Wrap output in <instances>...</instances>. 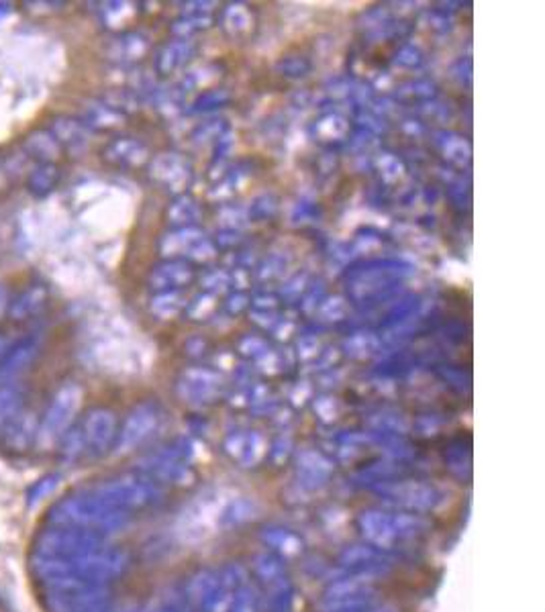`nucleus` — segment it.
<instances>
[{
  "label": "nucleus",
  "instance_id": "1",
  "mask_svg": "<svg viewBox=\"0 0 545 612\" xmlns=\"http://www.w3.org/2000/svg\"><path fill=\"white\" fill-rule=\"evenodd\" d=\"M49 521L56 527L80 529L90 533H113L127 525L129 513L119 510L94 494L70 496L49 510Z\"/></svg>",
  "mask_w": 545,
  "mask_h": 612
},
{
  "label": "nucleus",
  "instance_id": "2",
  "mask_svg": "<svg viewBox=\"0 0 545 612\" xmlns=\"http://www.w3.org/2000/svg\"><path fill=\"white\" fill-rule=\"evenodd\" d=\"M92 494L119 510H125V513L156 504L162 498L160 486L143 476H123L117 480H109L101 486H96Z\"/></svg>",
  "mask_w": 545,
  "mask_h": 612
},
{
  "label": "nucleus",
  "instance_id": "3",
  "mask_svg": "<svg viewBox=\"0 0 545 612\" xmlns=\"http://www.w3.org/2000/svg\"><path fill=\"white\" fill-rule=\"evenodd\" d=\"M105 547V539L98 533L68 529V527H54L43 531L37 537V549L45 555H58V557H78L96 549Z\"/></svg>",
  "mask_w": 545,
  "mask_h": 612
},
{
  "label": "nucleus",
  "instance_id": "4",
  "mask_svg": "<svg viewBox=\"0 0 545 612\" xmlns=\"http://www.w3.org/2000/svg\"><path fill=\"white\" fill-rule=\"evenodd\" d=\"M378 492L390 504L401 506L409 513H429L445 500L435 486L423 482H384L378 486Z\"/></svg>",
  "mask_w": 545,
  "mask_h": 612
},
{
  "label": "nucleus",
  "instance_id": "5",
  "mask_svg": "<svg viewBox=\"0 0 545 612\" xmlns=\"http://www.w3.org/2000/svg\"><path fill=\"white\" fill-rule=\"evenodd\" d=\"M74 572L90 582L105 584L111 578L121 576L129 566V555L121 549H96L78 557H72Z\"/></svg>",
  "mask_w": 545,
  "mask_h": 612
},
{
  "label": "nucleus",
  "instance_id": "6",
  "mask_svg": "<svg viewBox=\"0 0 545 612\" xmlns=\"http://www.w3.org/2000/svg\"><path fill=\"white\" fill-rule=\"evenodd\" d=\"M139 472L143 474V478L156 484H186V480H190L186 451H180L178 447L141 459Z\"/></svg>",
  "mask_w": 545,
  "mask_h": 612
},
{
  "label": "nucleus",
  "instance_id": "7",
  "mask_svg": "<svg viewBox=\"0 0 545 612\" xmlns=\"http://www.w3.org/2000/svg\"><path fill=\"white\" fill-rule=\"evenodd\" d=\"M339 564L343 570L350 574L366 576V578H378L384 576L392 568V559L386 551L370 545V543H356L345 547L339 553Z\"/></svg>",
  "mask_w": 545,
  "mask_h": 612
},
{
  "label": "nucleus",
  "instance_id": "8",
  "mask_svg": "<svg viewBox=\"0 0 545 612\" xmlns=\"http://www.w3.org/2000/svg\"><path fill=\"white\" fill-rule=\"evenodd\" d=\"M358 527L366 541L382 551L392 549L396 543H401L399 525H396V513H388L382 508H368L358 517Z\"/></svg>",
  "mask_w": 545,
  "mask_h": 612
},
{
  "label": "nucleus",
  "instance_id": "9",
  "mask_svg": "<svg viewBox=\"0 0 545 612\" xmlns=\"http://www.w3.org/2000/svg\"><path fill=\"white\" fill-rule=\"evenodd\" d=\"M158 411L154 406H139L137 411H133L129 415V419L125 421L119 439H117V451L125 453L135 449L139 443H143L147 437H150L156 427H158Z\"/></svg>",
  "mask_w": 545,
  "mask_h": 612
},
{
  "label": "nucleus",
  "instance_id": "10",
  "mask_svg": "<svg viewBox=\"0 0 545 612\" xmlns=\"http://www.w3.org/2000/svg\"><path fill=\"white\" fill-rule=\"evenodd\" d=\"M227 453L243 468H256L268 453V445L258 431H237L225 439Z\"/></svg>",
  "mask_w": 545,
  "mask_h": 612
},
{
  "label": "nucleus",
  "instance_id": "11",
  "mask_svg": "<svg viewBox=\"0 0 545 612\" xmlns=\"http://www.w3.org/2000/svg\"><path fill=\"white\" fill-rule=\"evenodd\" d=\"M78 402H80V390L78 388H68L56 398L52 411L47 413L45 425L41 429L43 439H54L68 427V423L72 421V417L76 413Z\"/></svg>",
  "mask_w": 545,
  "mask_h": 612
},
{
  "label": "nucleus",
  "instance_id": "12",
  "mask_svg": "<svg viewBox=\"0 0 545 612\" xmlns=\"http://www.w3.org/2000/svg\"><path fill=\"white\" fill-rule=\"evenodd\" d=\"M115 429H117V423H115L113 413H109V411H94V413L88 415V419L84 423V429H82L84 443L92 451L103 453L113 443Z\"/></svg>",
  "mask_w": 545,
  "mask_h": 612
},
{
  "label": "nucleus",
  "instance_id": "13",
  "mask_svg": "<svg viewBox=\"0 0 545 612\" xmlns=\"http://www.w3.org/2000/svg\"><path fill=\"white\" fill-rule=\"evenodd\" d=\"M296 466H299L301 484L307 488L323 486L333 472V464L329 462V459L323 453L313 451V449L299 453V457H296Z\"/></svg>",
  "mask_w": 545,
  "mask_h": 612
},
{
  "label": "nucleus",
  "instance_id": "14",
  "mask_svg": "<svg viewBox=\"0 0 545 612\" xmlns=\"http://www.w3.org/2000/svg\"><path fill=\"white\" fill-rule=\"evenodd\" d=\"M219 386V378L211 372H188L180 384V394L188 402H209Z\"/></svg>",
  "mask_w": 545,
  "mask_h": 612
},
{
  "label": "nucleus",
  "instance_id": "15",
  "mask_svg": "<svg viewBox=\"0 0 545 612\" xmlns=\"http://www.w3.org/2000/svg\"><path fill=\"white\" fill-rule=\"evenodd\" d=\"M217 584H219L217 572H213V570H203V572H196V574L188 580V584H186V588H184L182 594H184L188 606H192V608H196V610H201V608L205 606V602L209 600V596L215 592Z\"/></svg>",
  "mask_w": 545,
  "mask_h": 612
},
{
  "label": "nucleus",
  "instance_id": "16",
  "mask_svg": "<svg viewBox=\"0 0 545 612\" xmlns=\"http://www.w3.org/2000/svg\"><path fill=\"white\" fill-rule=\"evenodd\" d=\"M262 543L284 557H294L303 551V539L284 527H266L262 531Z\"/></svg>",
  "mask_w": 545,
  "mask_h": 612
},
{
  "label": "nucleus",
  "instance_id": "17",
  "mask_svg": "<svg viewBox=\"0 0 545 612\" xmlns=\"http://www.w3.org/2000/svg\"><path fill=\"white\" fill-rule=\"evenodd\" d=\"M256 513H258V504H256V500L245 498V496L233 498L231 502H227V504L221 508V513H219V525H221V527H227V529L239 527V525H243V523H247V521H252V519L256 517Z\"/></svg>",
  "mask_w": 545,
  "mask_h": 612
},
{
  "label": "nucleus",
  "instance_id": "18",
  "mask_svg": "<svg viewBox=\"0 0 545 612\" xmlns=\"http://www.w3.org/2000/svg\"><path fill=\"white\" fill-rule=\"evenodd\" d=\"M254 572L256 576L268 586H276V584H282L286 582V572H284V564L282 559L270 551H264V553H258L254 557Z\"/></svg>",
  "mask_w": 545,
  "mask_h": 612
},
{
  "label": "nucleus",
  "instance_id": "19",
  "mask_svg": "<svg viewBox=\"0 0 545 612\" xmlns=\"http://www.w3.org/2000/svg\"><path fill=\"white\" fill-rule=\"evenodd\" d=\"M258 610H260V596L250 584H247L235 594L227 612H258Z\"/></svg>",
  "mask_w": 545,
  "mask_h": 612
},
{
  "label": "nucleus",
  "instance_id": "20",
  "mask_svg": "<svg viewBox=\"0 0 545 612\" xmlns=\"http://www.w3.org/2000/svg\"><path fill=\"white\" fill-rule=\"evenodd\" d=\"M158 276H164V280H158L160 286H168V284L178 286V284H184V282L190 280V272H188V268H184V266H168V268H162V270L158 272Z\"/></svg>",
  "mask_w": 545,
  "mask_h": 612
},
{
  "label": "nucleus",
  "instance_id": "21",
  "mask_svg": "<svg viewBox=\"0 0 545 612\" xmlns=\"http://www.w3.org/2000/svg\"><path fill=\"white\" fill-rule=\"evenodd\" d=\"M15 406H17V396L13 392H9V390L0 392V427H3L11 419Z\"/></svg>",
  "mask_w": 545,
  "mask_h": 612
},
{
  "label": "nucleus",
  "instance_id": "22",
  "mask_svg": "<svg viewBox=\"0 0 545 612\" xmlns=\"http://www.w3.org/2000/svg\"><path fill=\"white\" fill-rule=\"evenodd\" d=\"M366 612H396L392 606H370Z\"/></svg>",
  "mask_w": 545,
  "mask_h": 612
},
{
  "label": "nucleus",
  "instance_id": "23",
  "mask_svg": "<svg viewBox=\"0 0 545 612\" xmlns=\"http://www.w3.org/2000/svg\"><path fill=\"white\" fill-rule=\"evenodd\" d=\"M160 612H176V610H172V608H168V610H160Z\"/></svg>",
  "mask_w": 545,
  "mask_h": 612
}]
</instances>
